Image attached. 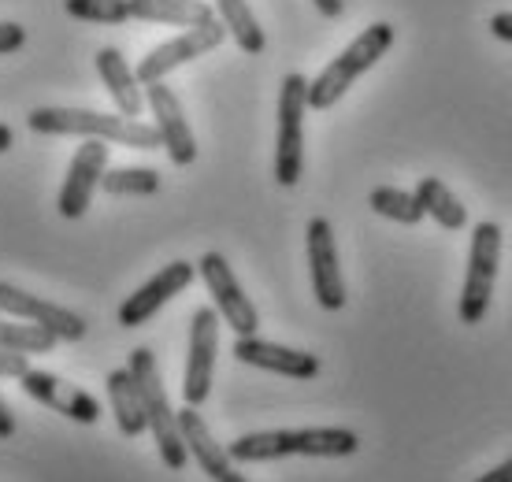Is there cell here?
<instances>
[{"mask_svg":"<svg viewBox=\"0 0 512 482\" xmlns=\"http://www.w3.org/2000/svg\"><path fill=\"white\" fill-rule=\"evenodd\" d=\"M30 371L26 353H12V349H0V379H23Z\"/></svg>","mask_w":512,"mask_h":482,"instance_id":"cell-27","label":"cell"},{"mask_svg":"<svg viewBox=\"0 0 512 482\" xmlns=\"http://www.w3.org/2000/svg\"><path fill=\"white\" fill-rule=\"evenodd\" d=\"M179 431H182V442H186V453L197 460V468L205 471L212 482L223 479V475L234 468V460H231V453H227V445L216 442V434L208 431L205 416H201V412H197L193 405H186L179 412Z\"/></svg>","mask_w":512,"mask_h":482,"instance_id":"cell-17","label":"cell"},{"mask_svg":"<svg viewBox=\"0 0 512 482\" xmlns=\"http://www.w3.org/2000/svg\"><path fill=\"white\" fill-rule=\"evenodd\" d=\"M101 190L112 197H149L160 190V175L153 167H108L101 178Z\"/></svg>","mask_w":512,"mask_h":482,"instance_id":"cell-25","label":"cell"},{"mask_svg":"<svg viewBox=\"0 0 512 482\" xmlns=\"http://www.w3.org/2000/svg\"><path fill=\"white\" fill-rule=\"evenodd\" d=\"M127 368L141 390V401H145V423H149V434H153L156 453H160V460H164V468L182 471L186 468V460H190V453H186V442H182V431H179V412H175L171 401H167V390H164V379H160V368H156L153 349L138 345V349L130 353Z\"/></svg>","mask_w":512,"mask_h":482,"instance_id":"cell-4","label":"cell"},{"mask_svg":"<svg viewBox=\"0 0 512 482\" xmlns=\"http://www.w3.org/2000/svg\"><path fill=\"white\" fill-rule=\"evenodd\" d=\"M216 353H219V312L212 305H201L190 319V356L182 371V401L201 408L212 394L216 379Z\"/></svg>","mask_w":512,"mask_h":482,"instance_id":"cell-7","label":"cell"},{"mask_svg":"<svg viewBox=\"0 0 512 482\" xmlns=\"http://www.w3.org/2000/svg\"><path fill=\"white\" fill-rule=\"evenodd\" d=\"M130 19L156 26H179V30H197V26L216 23V8L208 0H127Z\"/></svg>","mask_w":512,"mask_h":482,"instance_id":"cell-19","label":"cell"},{"mask_svg":"<svg viewBox=\"0 0 512 482\" xmlns=\"http://www.w3.org/2000/svg\"><path fill=\"white\" fill-rule=\"evenodd\" d=\"M97 75H101L108 97L116 101V112L127 115V119H138L145 112V86L138 82V71L123 60L119 49H101L97 52Z\"/></svg>","mask_w":512,"mask_h":482,"instance_id":"cell-18","label":"cell"},{"mask_svg":"<svg viewBox=\"0 0 512 482\" xmlns=\"http://www.w3.org/2000/svg\"><path fill=\"white\" fill-rule=\"evenodd\" d=\"M145 104L153 112V127L160 134V149L167 153V160L175 167H190L197 160V138L186 123V112H182L175 89L167 82H153V86H145Z\"/></svg>","mask_w":512,"mask_h":482,"instance_id":"cell-13","label":"cell"},{"mask_svg":"<svg viewBox=\"0 0 512 482\" xmlns=\"http://www.w3.org/2000/svg\"><path fill=\"white\" fill-rule=\"evenodd\" d=\"M305 249H308V275H312V293L320 308L338 312L346 308V279L338 267V245H334V227L331 219H308L305 230Z\"/></svg>","mask_w":512,"mask_h":482,"instance_id":"cell-9","label":"cell"},{"mask_svg":"<svg viewBox=\"0 0 512 482\" xmlns=\"http://www.w3.org/2000/svg\"><path fill=\"white\" fill-rule=\"evenodd\" d=\"M108 171V141L101 138H86L78 145V153L71 156V167H67V178L60 186V201H56V212L64 219H82L90 212L93 193L101 190V178Z\"/></svg>","mask_w":512,"mask_h":482,"instance_id":"cell-10","label":"cell"},{"mask_svg":"<svg viewBox=\"0 0 512 482\" xmlns=\"http://www.w3.org/2000/svg\"><path fill=\"white\" fill-rule=\"evenodd\" d=\"M498 260H501V227L498 223H475L472 249H468V275L461 290V323L479 327L490 312L494 282H498Z\"/></svg>","mask_w":512,"mask_h":482,"instance_id":"cell-6","label":"cell"},{"mask_svg":"<svg viewBox=\"0 0 512 482\" xmlns=\"http://www.w3.org/2000/svg\"><path fill=\"white\" fill-rule=\"evenodd\" d=\"M360 434L349 427H297V431H253L227 445L234 464H268L282 457H353Z\"/></svg>","mask_w":512,"mask_h":482,"instance_id":"cell-1","label":"cell"},{"mask_svg":"<svg viewBox=\"0 0 512 482\" xmlns=\"http://www.w3.org/2000/svg\"><path fill=\"white\" fill-rule=\"evenodd\" d=\"M56 334L38 323L26 327L23 319H0V349H12V353H26V356H41L56 349Z\"/></svg>","mask_w":512,"mask_h":482,"instance_id":"cell-23","label":"cell"},{"mask_svg":"<svg viewBox=\"0 0 512 482\" xmlns=\"http://www.w3.org/2000/svg\"><path fill=\"white\" fill-rule=\"evenodd\" d=\"M305 112L308 78L290 71L279 89V134H275V182L286 190L305 175Z\"/></svg>","mask_w":512,"mask_h":482,"instance_id":"cell-5","label":"cell"},{"mask_svg":"<svg viewBox=\"0 0 512 482\" xmlns=\"http://www.w3.org/2000/svg\"><path fill=\"white\" fill-rule=\"evenodd\" d=\"M15 145V134H12V127H4V123H0V153H8V149H12Z\"/></svg>","mask_w":512,"mask_h":482,"instance_id":"cell-33","label":"cell"},{"mask_svg":"<svg viewBox=\"0 0 512 482\" xmlns=\"http://www.w3.org/2000/svg\"><path fill=\"white\" fill-rule=\"evenodd\" d=\"M234 356L249 364V368H260V371H275L282 379H297V382H308L320 375V356L305 353V349H290V345H279V342H264V338H238L234 342Z\"/></svg>","mask_w":512,"mask_h":482,"instance_id":"cell-16","label":"cell"},{"mask_svg":"<svg viewBox=\"0 0 512 482\" xmlns=\"http://www.w3.org/2000/svg\"><path fill=\"white\" fill-rule=\"evenodd\" d=\"M26 45V30L19 23H0V56L19 52Z\"/></svg>","mask_w":512,"mask_h":482,"instance_id":"cell-28","label":"cell"},{"mask_svg":"<svg viewBox=\"0 0 512 482\" xmlns=\"http://www.w3.org/2000/svg\"><path fill=\"white\" fill-rule=\"evenodd\" d=\"M390 45H394V26L390 23H372L368 30H360L357 38L349 41L346 49L338 52L331 64L308 82V108L312 112L334 108L353 89V82L360 75H368L383 60L386 52H390Z\"/></svg>","mask_w":512,"mask_h":482,"instance_id":"cell-3","label":"cell"},{"mask_svg":"<svg viewBox=\"0 0 512 482\" xmlns=\"http://www.w3.org/2000/svg\"><path fill=\"white\" fill-rule=\"evenodd\" d=\"M490 34H494L498 41H509L512 45V12L490 15Z\"/></svg>","mask_w":512,"mask_h":482,"instance_id":"cell-29","label":"cell"},{"mask_svg":"<svg viewBox=\"0 0 512 482\" xmlns=\"http://www.w3.org/2000/svg\"><path fill=\"white\" fill-rule=\"evenodd\" d=\"M475 482H512V457H509V460H501L498 468H490L487 475H479Z\"/></svg>","mask_w":512,"mask_h":482,"instance_id":"cell-30","label":"cell"},{"mask_svg":"<svg viewBox=\"0 0 512 482\" xmlns=\"http://www.w3.org/2000/svg\"><path fill=\"white\" fill-rule=\"evenodd\" d=\"M19 386L26 390V397H34L38 405L52 408L56 416H67L71 423L93 427V423L101 419V401H97V397L86 394V390H82V386H75V382L52 375V371L30 368L23 379H19Z\"/></svg>","mask_w":512,"mask_h":482,"instance_id":"cell-15","label":"cell"},{"mask_svg":"<svg viewBox=\"0 0 512 482\" xmlns=\"http://www.w3.org/2000/svg\"><path fill=\"white\" fill-rule=\"evenodd\" d=\"M197 279V264H186V260H175V264L160 267L153 279L145 282V286H138V290L130 293L127 301L119 305L116 319L119 327H145L149 319L160 312V308L171 301V297H179L182 290H190V282Z\"/></svg>","mask_w":512,"mask_h":482,"instance_id":"cell-14","label":"cell"},{"mask_svg":"<svg viewBox=\"0 0 512 482\" xmlns=\"http://www.w3.org/2000/svg\"><path fill=\"white\" fill-rule=\"evenodd\" d=\"M412 193H416V201L423 204V216H431L438 227H446V230L468 227V208L453 197V190H449L442 178H420Z\"/></svg>","mask_w":512,"mask_h":482,"instance_id":"cell-22","label":"cell"},{"mask_svg":"<svg viewBox=\"0 0 512 482\" xmlns=\"http://www.w3.org/2000/svg\"><path fill=\"white\" fill-rule=\"evenodd\" d=\"M64 12L71 19H78V23H97V26L130 23L127 0H64Z\"/></svg>","mask_w":512,"mask_h":482,"instance_id":"cell-26","label":"cell"},{"mask_svg":"<svg viewBox=\"0 0 512 482\" xmlns=\"http://www.w3.org/2000/svg\"><path fill=\"white\" fill-rule=\"evenodd\" d=\"M216 482H249V479H245V475H242V471H227V475H223V479H216Z\"/></svg>","mask_w":512,"mask_h":482,"instance_id":"cell-34","label":"cell"},{"mask_svg":"<svg viewBox=\"0 0 512 482\" xmlns=\"http://www.w3.org/2000/svg\"><path fill=\"white\" fill-rule=\"evenodd\" d=\"M15 434V416H12V408H8V401L0 397V438H12Z\"/></svg>","mask_w":512,"mask_h":482,"instance_id":"cell-31","label":"cell"},{"mask_svg":"<svg viewBox=\"0 0 512 482\" xmlns=\"http://www.w3.org/2000/svg\"><path fill=\"white\" fill-rule=\"evenodd\" d=\"M0 312L23 319V323H38V327L52 330L60 342H82L86 330H90V323L78 312L56 305V301H45V297H34V293L19 290L12 282H0Z\"/></svg>","mask_w":512,"mask_h":482,"instance_id":"cell-12","label":"cell"},{"mask_svg":"<svg viewBox=\"0 0 512 482\" xmlns=\"http://www.w3.org/2000/svg\"><path fill=\"white\" fill-rule=\"evenodd\" d=\"M26 127L34 134H60V138H101L108 145H127V149H145L153 153L160 149V134H156L153 123H141V119H127L119 112H93V108H56V104H45V108H34L26 115Z\"/></svg>","mask_w":512,"mask_h":482,"instance_id":"cell-2","label":"cell"},{"mask_svg":"<svg viewBox=\"0 0 512 482\" xmlns=\"http://www.w3.org/2000/svg\"><path fill=\"white\" fill-rule=\"evenodd\" d=\"M316 4V12L327 15V19H338V15L346 12V0H312Z\"/></svg>","mask_w":512,"mask_h":482,"instance_id":"cell-32","label":"cell"},{"mask_svg":"<svg viewBox=\"0 0 512 482\" xmlns=\"http://www.w3.org/2000/svg\"><path fill=\"white\" fill-rule=\"evenodd\" d=\"M197 275L205 279L208 293H212V308L219 312V319L238 334V338H249L260 330V312L256 305L245 297L242 282L234 279V267L227 264L223 253H205L201 264H197Z\"/></svg>","mask_w":512,"mask_h":482,"instance_id":"cell-8","label":"cell"},{"mask_svg":"<svg viewBox=\"0 0 512 482\" xmlns=\"http://www.w3.org/2000/svg\"><path fill=\"white\" fill-rule=\"evenodd\" d=\"M208 4L216 8V19L227 26V34L234 38L238 49L249 52V56H260V52H264L268 38H264V26H260V19L253 15L249 0H208Z\"/></svg>","mask_w":512,"mask_h":482,"instance_id":"cell-21","label":"cell"},{"mask_svg":"<svg viewBox=\"0 0 512 482\" xmlns=\"http://www.w3.org/2000/svg\"><path fill=\"white\" fill-rule=\"evenodd\" d=\"M227 41V26L219 23H208V26H197V30H182L179 38L164 41V45H156L145 60H141L134 71H138V82L141 86H153V82H164L175 67L190 64V60H201L205 52L219 49Z\"/></svg>","mask_w":512,"mask_h":482,"instance_id":"cell-11","label":"cell"},{"mask_svg":"<svg viewBox=\"0 0 512 482\" xmlns=\"http://www.w3.org/2000/svg\"><path fill=\"white\" fill-rule=\"evenodd\" d=\"M368 208L375 216L401 223V227H416L423 219V204L416 201V193L397 190V186H375L372 197H368Z\"/></svg>","mask_w":512,"mask_h":482,"instance_id":"cell-24","label":"cell"},{"mask_svg":"<svg viewBox=\"0 0 512 482\" xmlns=\"http://www.w3.org/2000/svg\"><path fill=\"white\" fill-rule=\"evenodd\" d=\"M104 386H108V405L116 412L119 434L123 438H138V434L149 431V423H145V401H141V390L138 382H134V375H130V368L108 371Z\"/></svg>","mask_w":512,"mask_h":482,"instance_id":"cell-20","label":"cell"}]
</instances>
